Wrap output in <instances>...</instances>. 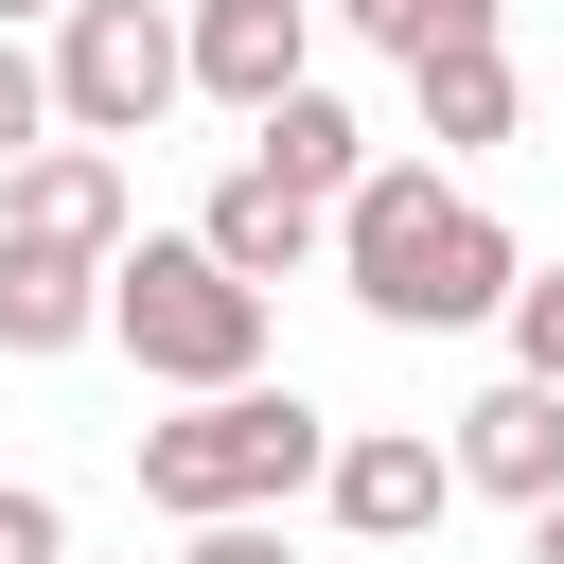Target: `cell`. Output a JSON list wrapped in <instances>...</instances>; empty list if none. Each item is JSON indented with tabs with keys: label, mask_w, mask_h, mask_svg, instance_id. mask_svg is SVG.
I'll list each match as a JSON object with an SVG mask.
<instances>
[{
	"label": "cell",
	"mask_w": 564,
	"mask_h": 564,
	"mask_svg": "<svg viewBox=\"0 0 564 564\" xmlns=\"http://www.w3.org/2000/svg\"><path fill=\"white\" fill-rule=\"evenodd\" d=\"M529 564H564V511H529Z\"/></svg>",
	"instance_id": "ac0fdd59"
},
{
	"label": "cell",
	"mask_w": 564,
	"mask_h": 564,
	"mask_svg": "<svg viewBox=\"0 0 564 564\" xmlns=\"http://www.w3.org/2000/svg\"><path fill=\"white\" fill-rule=\"evenodd\" d=\"M458 494H494V511H564V388L494 370V388L458 405Z\"/></svg>",
	"instance_id": "ba28073f"
},
{
	"label": "cell",
	"mask_w": 564,
	"mask_h": 564,
	"mask_svg": "<svg viewBox=\"0 0 564 564\" xmlns=\"http://www.w3.org/2000/svg\"><path fill=\"white\" fill-rule=\"evenodd\" d=\"M53 141H70V123H53V53H35V35H0V176H18V159H53Z\"/></svg>",
	"instance_id": "5bb4252c"
},
{
	"label": "cell",
	"mask_w": 564,
	"mask_h": 564,
	"mask_svg": "<svg viewBox=\"0 0 564 564\" xmlns=\"http://www.w3.org/2000/svg\"><path fill=\"white\" fill-rule=\"evenodd\" d=\"M194 247H212V264H229V282H247V300H282V282H300V264H335V212H317V194H282V176H247V159H229V176H212V212H194Z\"/></svg>",
	"instance_id": "9c48e42d"
},
{
	"label": "cell",
	"mask_w": 564,
	"mask_h": 564,
	"mask_svg": "<svg viewBox=\"0 0 564 564\" xmlns=\"http://www.w3.org/2000/svg\"><path fill=\"white\" fill-rule=\"evenodd\" d=\"M317 18H352L388 70H441V53H494V0H317Z\"/></svg>",
	"instance_id": "4fadbf2b"
},
{
	"label": "cell",
	"mask_w": 564,
	"mask_h": 564,
	"mask_svg": "<svg viewBox=\"0 0 564 564\" xmlns=\"http://www.w3.org/2000/svg\"><path fill=\"white\" fill-rule=\"evenodd\" d=\"M35 18H70V0H0V35H35Z\"/></svg>",
	"instance_id": "d6986e66"
},
{
	"label": "cell",
	"mask_w": 564,
	"mask_h": 564,
	"mask_svg": "<svg viewBox=\"0 0 564 564\" xmlns=\"http://www.w3.org/2000/svg\"><path fill=\"white\" fill-rule=\"evenodd\" d=\"M335 282H352V317H388V335H476V317L529 300V247H511L441 159H388V176L335 212Z\"/></svg>",
	"instance_id": "6da1fadb"
},
{
	"label": "cell",
	"mask_w": 564,
	"mask_h": 564,
	"mask_svg": "<svg viewBox=\"0 0 564 564\" xmlns=\"http://www.w3.org/2000/svg\"><path fill=\"white\" fill-rule=\"evenodd\" d=\"M335 441H352V423H317L300 388H212V405L141 423V511H176V529H247V511L317 494Z\"/></svg>",
	"instance_id": "7a4b0ae2"
},
{
	"label": "cell",
	"mask_w": 564,
	"mask_h": 564,
	"mask_svg": "<svg viewBox=\"0 0 564 564\" xmlns=\"http://www.w3.org/2000/svg\"><path fill=\"white\" fill-rule=\"evenodd\" d=\"M106 282H123V264H70V247H18V229H0V352H18V370H35V352H88V335H106Z\"/></svg>",
	"instance_id": "8fae6325"
},
{
	"label": "cell",
	"mask_w": 564,
	"mask_h": 564,
	"mask_svg": "<svg viewBox=\"0 0 564 564\" xmlns=\"http://www.w3.org/2000/svg\"><path fill=\"white\" fill-rule=\"evenodd\" d=\"M511 370L564 388V264H529V300H511Z\"/></svg>",
	"instance_id": "9a60e30c"
},
{
	"label": "cell",
	"mask_w": 564,
	"mask_h": 564,
	"mask_svg": "<svg viewBox=\"0 0 564 564\" xmlns=\"http://www.w3.org/2000/svg\"><path fill=\"white\" fill-rule=\"evenodd\" d=\"M0 564H70V511H53L35 476H0Z\"/></svg>",
	"instance_id": "2e32d148"
},
{
	"label": "cell",
	"mask_w": 564,
	"mask_h": 564,
	"mask_svg": "<svg viewBox=\"0 0 564 564\" xmlns=\"http://www.w3.org/2000/svg\"><path fill=\"white\" fill-rule=\"evenodd\" d=\"M176 88H194V18H176V0H70V18H53V123H70V141L123 159Z\"/></svg>",
	"instance_id": "277c9868"
},
{
	"label": "cell",
	"mask_w": 564,
	"mask_h": 564,
	"mask_svg": "<svg viewBox=\"0 0 564 564\" xmlns=\"http://www.w3.org/2000/svg\"><path fill=\"white\" fill-rule=\"evenodd\" d=\"M317 511H335L352 546H423V529L458 511V441H423V423H352L335 476H317Z\"/></svg>",
	"instance_id": "5b68a950"
},
{
	"label": "cell",
	"mask_w": 564,
	"mask_h": 564,
	"mask_svg": "<svg viewBox=\"0 0 564 564\" xmlns=\"http://www.w3.org/2000/svg\"><path fill=\"white\" fill-rule=\"evenodd\" d=\"M405 106H423V159H494V141L529 123V88H511V35H494V53H441V70H405Z\"/></svg>",
	"instance_id": "7c38bea8"
},
{
	"label": "cell",
	"mask_w": 564,
	"mask_h": 564,
	"mask_svg": "<svg viewBox=\"0 0 564 564\" xmlns=\"http://www.w3.org/2000/svg\"><path fill=\"white\" fill-rule=\"evenodd\" d=\"M247 176H282V194H317V212H352L388 159H370V123L335 106V88H300V106H264L247 123Z\"/></svg>",
	"instance_id": "30bf717a"
},
{
	"label": "cell",
	"mask_w": 564,
	"mask_h": 564,
	"mask_svg": "<svg viewBox=\"0 0 564 564\" xmlns=\"http://www.w3.org/2000/svg\"><path fill=\"white\" fill-rule=\"evenodd\" d=\"M176 564H300V546H282V529H264V511H247V529H194V546H176Z\"/></svg>",
	"instance_id": "e0dca14e"
},
{
	"label": "cell",
	"mask_w": 564,
	"mask_h": 564,
	"mask_svg": "<svg viewBox=\"0 0 564 564\" xmlns=\"http://www.w3.org/2000/svg\"><path fill=\"white\" fill-rule=\"evenodd\" d=\"M0 229H18V247H70V264H123V247H141V194H123L106 141H53V159L0 176Z\"/></svg>",
	"instance_id": "52a82bcc"
},
{
	"label": "cell",
	"mask_w": 564,
	"mask_h": 564,
	"mask_svg": "<svg viewBox=\"0 0 564 564\" xmlns=\"http://www.w3.org/2000/svg\"><path fill=\"white\" fill-rule=\"evenodd\" d=\"M176 18H194V88L229 123H264V106L317 88V0H176Z\"/></svg>",
	"instance_id": "8992f818"
},
{
	"label": "cell",
	"mask_w": 564,
	"mask_h": 564,
	"mask_svg": "<svg viewBox=\"0 0 564 564\" xmlns=\"http://www.w3.org/2000/svg\"><path fill=\"white\" fill-rule=\"evenodd\" d=\"M264 317H282V300H247L194 229H141V247H123V282H106V352H123L141 388H176V405L264 388Z\"/></svg>",
	"instance_id": "3957f363"
}]
</instances>
